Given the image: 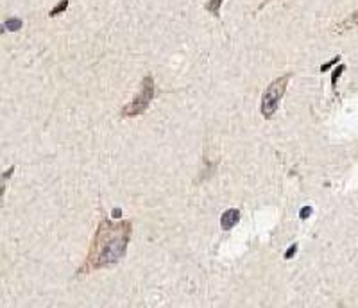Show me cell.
Wrapping results in <instances>:
<instances>
[{"mask_svg": "<svg viewBox=\"0 0 358 308\" xmlns=\"http://www.w3.org/2000/svg\"><path fill=\"white\" fill-rule=\"evenodd\" d=\"M288 79H290V74H285V76L274 79L272 83L267 86V90L264 92V97H262V115L265 119H272L274 113L278 111L280 108V102L283 99V93L287 90Z\"/></svg>", "mask_w": 358, "mask_h": 308, "instance_id": "3957f363", "label": "cell"}, {"mask_svg": "<svg viewBox=\"0 0 358 308\" xmlns=\"http://www.w3.org/2000/svg\"><path fill=\"white\" fill-rule=\"evenodd\" d=\"M339 61H341V58L337 56L335 60H331V61H329V63H326V65H323V66H321V72H326V70H328V68H329V66H333L335 63H339Z\"/></svg>", "mask_w": 358, "mask_h": 308, "instance_id": "30bf717a", "label": "cell"}, {"mask_svg": "<svg viewBox=\"0 0 358 308\" xmlns=\"http://www.w3.org/2000/svg\"><path fill=\"white\" fill-rule=\"evenodd\" d=\"M344 68H346V66L341 65V66H339V70H335V72H333V76H331V83H333V86H335V83H337V79H339V77L342 76V72H344Z\"/></svg>", "mask_w": 358, "mask_h": 308, "instance_id": "9c48e42d", "label": "cell"}, {"mask_svg": "<svg viewBox=\"0 0 358 308\" xmlns=\"http://www.w3.org/2000/svg\"><path fill=\"white\" fill-rule=\"evenodd\" d=\"M7 29L9 31H16V29H20V27H22V22H20V20H16V18H11V20H7Z\"/></svg>", "mask_w": 358, "mask_h": 308, "instance_id": "52a82bcc", "label": "cell"}, {"mask_svg": "<svg viewBox=\"0 0 358 308\" xmlns=\"http://www.w3.org/2000/svg\"><path fill=\"white\" fill-rule=\"evenodd\" d=\"M310 214H311V208L310 206H305L303 208V210H301V219H306V217H310Z\"/></svg>", "mask_w": 358, "mask_h": 308, "instance_id": "8fae6325", "label": "cell"}, {"mask_svg": "<svg viewBox=\"0 0 358 308\" xmlns=\"http://www.w3.org/2000/svg\"><path fill=\"white\" fill-rule=\"evenodd\" d=\"M66 6H68V2H66V0H63V2H59L58 6H56V9H52V11H50V16H56L58 13H61L63 9H66Z\"/></svg>", "mask_w": 358, "mask_h": 308, "instance_id": "ba28073f", "label": "cell"}, {"mask_svg": "<svg viewBox=\"0 0 358 308\" xmlns=\"http://www.w3.org/2000/svg\"><path fill=\"white\" fill-rule=\"evenodd\" d=\"M154 97V79L153 76H145L143 77V81H141V86H140V92L136 93V97L129 104H125L122 108V111H120V117L122 119H133V117H138L141 113L145 111L151 101H153Z\"/></svg>", "mask_w": 358, "mask_h": 308, "instance_id": "7a4b0ae2", "label": "cell"}, {"mask_svg": "<svg viewBox=\"0 0 358 308\" xmlns=\"http://www.w3.org/2000/svg\"><path fill=\"white\" fill-rule=\"evenodd\" d=\"M296 249H297V246H296V244H294V246H290V247H288V253H287V255H285V258H287V260H288V258H290V256H292V255H296Z\"/></svg>", "mask_w": 358, "mask_h": 308, "instance_id": "7c38bea8", "label": "cell"}, {"mask_svg": "<svg viewBox=\"0 0 358 308\" xmlns=\"http://www.w3.org/2000/svg\"><path fill=\"white\" fill-rule=\"evenodd\" d=\"M133 235V220L104 219L97 226L86 260L77 274H88L104 267H111L125 256Z\"/></svg>", "mask_w": 358, "mask_h": 308, "instance_id": "6da1fadb", "label": "cell"}, {"mask_svg": "<svg viewBox=\"0 0 358 308\" xmlns=\"http://www.w3.org/2000/svg\"><path fill=\"white\" fill-rule=\"evenodd\" d=\"M238 220H240V212L236 208H229V210H226L222 214V217H220V228L229 231L231 228H235Z\"/></svg>", "mask_w": 358, "mask_h": 308, "instance_id": "277c9868", "label": "cell"}, {"mask_svg": "<svg viewBox=\"0 0 358 308\" xmlns=\"http://www.w3.org/2000/svg\"><path fill=\"white\" fill-rule=\"evenodd\" d=\"M358 27V13H355V15H351L349 18H346L344 22H341V24L335 27V31L337 32H346V31L349 29H357Z\"/></svg>", "mask_w": 358, "mask_h": 308, "instance_id": "5b68a950", "label": "cell"}, {"mask_svg": "<svg viewBox=\"0 0 358 308\" xmlns=\"http://www.w3.org/2000/svg\"><path fill=\"white\" fill-rule=\"evenodd\" d=\"M220 6H222V0H208V4H206V9L212 13V15H215V16H217Z\"/></svg>", "mask_w": 358, "mask_h": 308, "instance_id": "8992f818", "label": "cell"}]
</instances>
